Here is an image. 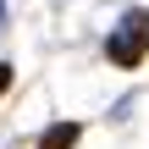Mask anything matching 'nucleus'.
<instances>
[{
  "instance_id": "obj_1",
  "label": "nucleus",
  "mask_w": 149,
  "mask_h": 149,
  "mask_svg": "<svg viewBox=\"0 0 149 149\" xmlns=\"http://www.w3.org/2000/svg\"><path fill=\"white\" fill-rule=\"evenodd\" d=\"M144 55H149V11L133 6V11L111 28V39H105V61L122 66V72H133V66H144Z\"/></svg>"
},
{
  "instance_id": "obj_2",
  "label": "nucleus",
  "mask_w": 149,
  "mask_h": 149,
  "mask_svg": "<svg viewBox=\"0 0 149 149\" xmlns=\"http://www.w3.org/2000/svg\"><path fill=\"white\" fill-rule=\"evenodd\" d=\"M77 138H83V122H55V127L39 138V149H72Z\"/></svg>"
},
{
  "instance_id": "obj_4",
  "label": "nucleus",
  "mask_w": 149,
  "mask_h": 149,
  "mask_svg": "<svg viewBox=\"0 0 149 149\" xmlns=\"http://www.w3.org/2000/svg\"><path fill=\"white\" fill-rule=\"evenodd\" d=\"M0 28H6V0H0Z\"/></svg>"
},
{
  "instance_id": "obj_3",
  "label": "nucleus",
  "mask_w": 149,
  "mask_h": 149,
  "mask_svg": "<svg viewBox=\"0 0 149 149\" xmlns=\"http://www.w3.org/2000/svg\"><path fill=\"white\" fill-rule=\"evenodd\" d=\"M6 88H11V66L0 61V94H6Z\"/></svg>"
}]
</instances>
